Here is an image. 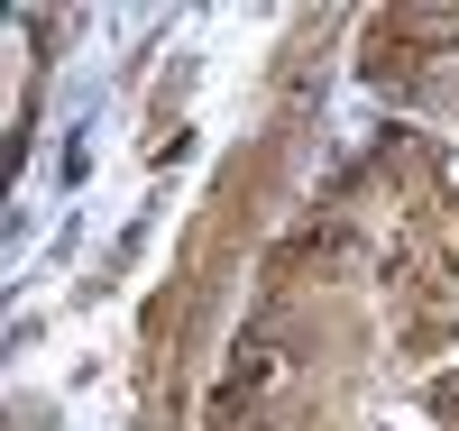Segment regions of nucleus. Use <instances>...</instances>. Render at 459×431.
Wrapping results in <instances>:
<instances>
[{"instance_id":"nucleus-1","label":"nucleus","mask_w":459,"mask_h":431,"mask_svg":"<svg viewBox=\"0 0 459 431\" xmlns=\"http://www.w3.org/2000/svg\"><path fill=\"white\" fill-rule=\"evenodd\" d=\"M432 413H450V422H459V385H432Z\"/></svg>"}]
</instances>
